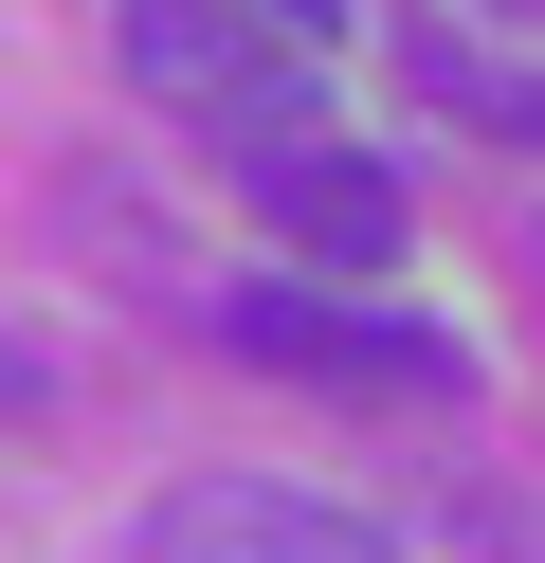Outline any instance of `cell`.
Here are the masks:
<instances>
[{
	"mask_svg": "<svg viewBox=\"0 0 545 563\" xmlns=\"http://www.w3.org/2000/svg\"><path fill=\"white\" fill-rule=\"evenodd\" d=\"M218 345L273 364V382H346V400H455V382H472L455 328L363 309V291H237V309H218Z\"/></svg>",
	"mask_w": 545,
	"mask_h": 563,
	"instance_id": "2",
	"label": "cell"
},
{
	"mask_svg": "<svg viewBox=\"0 0 545 563\" xmlns=\"http://www.w3.org/2000/svg\"><path fill=\"white\" fill-rule=\"evenodd\" d=\"M237 183H254V219H273L291 255L327 273V291H346V273H382V255H400V183H382V164L346 146V128H327V146H273V164H237Z\"/></svg>",
	"mask_w": 545,
	"mask_h": 563,
	"instance_id": "4",
	"label": "cell"
},
{
	"mask_svg": "<svg viewBox=\"0 0 545 563\" xmlns=\"http://www.w3.org/2000/svg\"><path fill=\"white\" fill-rule=\"evenodd\" d=\"M145 563H400L363 509H327V490H273V473H182L164 509H145Z\"/></svg>",
	"mask_w": 545,
	"mask_h": 563,
	"instance_id": "3",
	"label": "cell"
},
{
	"mask_svg": "<svg viewBox=\"0 0 545 563\" xmlns=\"http://www.w3.org/2000/svg\"><path fill=\"white\" fill-rule=\"evenodd\" d=\"M254 19H291V37H327V19H346V0H254Z\"/></svg>",
	"mask_w": 545,
	"mask_h": 563,
	"instance_id": "5",
	"label": "cell"
},
{
	"mask_svg": "<svg viewBox=\"0 0 545 563\" xmlns=\"http://www.w3.org/2000/svg\"><path fill=\"white\" fill-rule=\"evenodd\" d=\"M527 563H545V545H527Z\"/></svg>",
	"mask_w": 545,
	"mask_h": 563,
	"instance_id": "6",
	"label": "cell"
},
{
	"mask_svg": "<svg viewBox=\"0 0 545 563\" xmlns=\"http://www.w3.org/2000/svg\"><path fill=\"white\" fill-rule=\"evenodd\" d=\"M128 91H164L182 128H218L237 164L273 146H327V74L291 19H254V0H128Z\"/></svg>",
	"mask_w": 545,
	"mask_h": 563,
	"instance_id": "1",
	"label": "cell"
}]
</instances>
